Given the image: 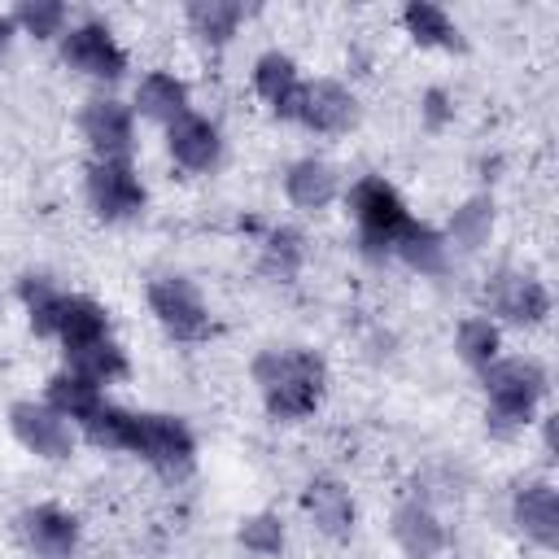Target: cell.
Wrapping results in <instances>:
<instances>
[{"label": "cell", "mask_w": 559, "mask_h": 559, "mask_svg": "<svg viewBox=\"0 0 559 559\" xmlns=\"http://www.w3.org/2000/svg\"><path fill=\"white\" fill-rule=\"evenodd\" d=\"M253 380L266 411L280 419H301L323 397V362L310 349H266L253 358Z\"/></svg>", "instance_id": "6da1fadb"}, {"label": "cell", "mask_w": 559, "mask_h": 559, "mask_svg": "<svg viewBox=\"0 0 559 559\" xmlns=\"http://www.w3.org/2000/svg\"><path fill=\"white\" fill-rule=\"evenodd\" d=\"M485 389H489V432L511 437L515 428L528 424L537 397L546 393V371L533 358H493L485 367Z\"/></svg>", "instance_id": "7a4b0ae2"}, {"label": "cell", "mask_w": 559, "mask_h": 559, "mask_svg": "<svg viewBox=\"0 0 559 559\" xmlns=\"http://www.w3.org/2000/svg\"><path fill=\"white\" fill-rule=\"evenodd\" d=\"M349 205H354V218H358V227H362L367 253L393 249V236L411 223L402 197H397L384 179H358L354 192H349Z\"/></svg>", "instance_id": "3957f363"}, {"label": "cell", "mask_w": 559, "mask_h": 559, "mask_svg": "<svg viewBox=\"0 0 559 559\" xmlns=\"http://www.w3.org/2000/svg\"><path fill=\"white\" fill-rule=\"evenodd\" d=\"M148 306L157 314V323L175 336V341H201L210 336V310L201 301V293L179 280V275H162L148 284Z\"/></svg>", "instance_id": "277c9868"}, {"label": "cell", "mask_w": 559, "mask_h": 559, "mask_svg": "<svg viewBox=\"0 0 559 559\" xmlns=\"http://www.w3.org/2000/svg\"><path fill=\"white\" fill-rule=\"evenodd\" d=\"M135 454H144L157 472L183 476L192 467V432L175 415H135Z\"/></svg>", "instance_id": "5b68a950"}, {"label": "cell", "mask_w": 559, "mask_h": 559, "mask_svg": "<svg viewBox=\"0 0 559 559\" xmlns=\"http://www.w3.org/2000/svg\"><path fill=\"white\" fill-rule=\"evenodd\" d=\"M87 197L100 218H131L144 205V188L135 179V170L127 162H109V157H96L87 166Z\"/></svg>", "instance_id": "8992f818"}, {"label": "cell", "mask_w": 559, "mask_h": 559, "mask_svg": "<svg viewBox=\"0 0 559 559\" xmlns=\"http://www.w3.org/2000/svg\"><path fill=\"white\" fill-rule=\"evenodd\" d=\"M9 424H13V437H17L31 454H39V459H70V450H74V432H70V424H66L52 406L13 402Z\"/></svg>", "instance_id": "52a82bcc"}, {"label": "cell", "mask_w": 559, "mask_h": 559, "mask_svg": "<svg viewBox=\"0 0 559 559\" xmlns=\"http://www.w3.org/2000/svg\"><path fill=\"white\" fill-rule=\"evenodd\" d=\"M61 57H66L74 70H83L87 79H122V70H127L122 48L114 44V35H109L100 22L70 26V35L61 39Z\"/></svg>", "instance_id": "ba28073f"}, {"label": "cell", "mask_w": 559, "mask_h": 559, "mask_svg": "<svg viewBox=\"0 0 559 559\" xmlns=\"http://www.w3.org/2000/svg\"><path fill=\"white\" fill-rule=\"evenodd\" d=\"M17 528H22L26 546L35 555H44V559H70L74 546H79V520L66 515L61 507H31V511H22Z\"/></svg>", "instance_id": "9c48e42d"}, {"label": "cell", "mask_w": 559, "mask_h": 559, "mask_svg": "<svg viewBox=\"0 0 559 559\" xmlns=\"http://www.w3.org/2000/svg\"><path fill=\"white\" fill-rule=\"evenodd\" d=\"M83 135L87 144L96 148V157H109V162H127L131 153V109L118 105V100H92L83 109Z\"/></svg>", "instance_id": "30bf717a"}, {"label": "cell", "mask_w": 559, "mask_h": 559, "mask_svg": "<svg viewBox=\"0 0 559 559\" xmlns=\"http://www.w3.org/2000/svg\"><path fill=\"white\" fill-rule=\"evenodd\" d=\"M297 122H306L310 131H345L354 122V96L341 83H332V79L301 83Z\"/></svg>", "instance_id": "8fae6325"}, {"label": "cell", "mask_w": 559, "mask_h": 559, "mask_svg": "<svg viewBox=\"0 0 559 559\" xmlns=\"http://www.w3.org/2000/svg\"><path fill=\"white\" fill-rule=\"evenodd\" d=\"M166 148H170V157L179 162V166H188V170H210L214 162H218V131H214V122L210 118H201V114H179L170 127H166Z\"/></svg>", "instance_id": "7c38bea8"}, {"label": "cell", "mask_w": 559, "mask_h": 559, "mask_svg": "<svg viewBox=\"0 0 559 559\" xmlns=\"http://www.w3.org/2000/svg\"><path fill=\"white\" fill-rule=\"evenodd\" d=\"M489 301H493V310H498L502 319L528 323V328L550 314V293H546L542 280H533V275H498V280L489 284Z\"/></svg>", "instance_id": "4fadbf2b"}, {"label": "cell", "mask_w": 559, "mask_h": 559, "mask_svg": "<svg viewBox=\"0 0 559 559\" xmlns=\"http://www.w3.org/2000/svg\"><path fill=\"white\" fill-rule=\"evenodd\" d=\"M253 87H258V96H262L280 118H297L301 79H297L293 57H284V52H262L258 66H253Z\"/></svg>", "instance_id": "5bb4252c"}, {"label": "cell", "mask_w": 559, "mask_h": 559, "mask_svg": "<svg viewBox=\"0 0 559 559\" xmlns=\"http://www.w3.org/2000/svg\"><path fill=\"white\" fill-rule=\"evenodd\" d=\"M515 524H520L537 546L555 550V546H559V493H555L546 480L524 485V489L515 493Z\"/></svg>", "instance_id": "9a60e30c"}, {"label": "cell", "mask_w": 559, "mask_h": 559, "mask_svg": "<svg viewBox=\"0 0 559 559\" xmlns=\"http://www.w3.org/2000/svg\"><path fill=\"white\" fill-rule=\"evenodd\" d=\"M393 537L411 559H432L445 546V528L424 502H402L393 511Z\"/></svg>", "instance_id": "2e32d148"}, {"label": "cell", "mask_w": 559, "mask_h": 559, "mask_svg": "<svg viewBox=\"0 0 559 559\" xmlns=\"http://www.w3.org/2000/svg\"><path fill=\"white\" fill-rule=\"evenodd\" d=\"M284 192H288V201L301 205V210H323V205L336 197V170H332L328 162H319V157H301V162L288 166Z\"/></svg>", "instance_id": "e0dca14e"}, {"label": "cell", "mask_w": 559, "mask_h": 559, "mask_svg": "<svg viewBox=\"0 0 559 559\" xmlns=\"http://www.w3.org/2000/svg\"><path fill=\"white\" fill-rule=\"evenodd\" d=\"M105 310L92 301V297H61V310H57V332L52 336H61V345H66V354L70 349H83V345H92V341H105Z\"/></svg>", "instance_id": "ac0fdd59"}, {"label": "cell", "mask_w": 559, "mask_h": 559, "mask_svg": "<svg viewBox=\"0 0 559 559\" xmlns=\"http://www.w3.org/2000/svg\"><path fill=\"white\" fill-rule=\"evenodd\" d=\"M135 105H140V114L144 118H153V122H175L179 114H188V87L175 79V74H162V70H153V74H144L140 79V87H135Z\"/></svg>", "instance_id": "d6986e66"}, {"label": "cell", "mask_w": 559, "mask_h": 559, "mask_svg": "<svg viewBox=\"0 0 559 559\" xmlns=\"http://www.w3.org/2000/svg\"><path fill=\"white\" fill-rule=\"evenodd\" d=\"M306 511L314 515V524L328 533V537H345L349 533V524H354V502H349V493L336 485V480H310V489H306Z\"/></svg>", "instance_id": "ffe728a7"}, {"label": "cell", "mask_w": 559, "mask_h": 559, "mask_svg": "<svg viewBox=\"0 0 559 559\" xmlns=\"http://www.w3.org/2000/svg\"><path fill=\"white\" fill-rule=\"evenodd\" d=\"M48 406L61 415V419H87L96 406H100V384H92L87 376L79 371H61L48 380Z\"/></svg>", "instance_id": "44dd1931"}, {"label": "cell", "mask_w": 559, "mask_h": 559, "mask_svg": "<svg viewBox=\"0 0 559 559\" xmlns=\"http://www.w3.org/2000/svg\"><path fill=\"white\" fill-rule=\"evenodd\" d=\"M393 249L402 253L406 266H415V271H424V275H441V271H445V240H441L432 227H424V223H406V227L393 236Z\"/></svg>", "instance_id": "7402d4cb"}, {"label": "cell", "mask_w": 559, "mask_h": 559, "mask_svg": "<svg viewBox=\"0 0 559 559\" xmlns=\"http://www.w3.org/2000/svg\"><path fill=\"white\" fill-rule=\"evenodd\" d=\"M240 17H245V9H240L236 0H192V4H188L192 31H197L201 39H210V44H227V39L236 35Z\"/></svg>", "instance_id": "603a6c76"}, {"label": "cell", "mask_w": 559, "mask_h": 559, "mask_svg": "<svg viewBox=\"0 0 559 559\" xmlns=\"http://www.w3.org/2000/svg\"><path fill=\"white\" fill-rule=\"evenodd\" d=\"M402 22L406 31L419 39V44H432V48H459V26L445 17V9L428 4V0H411L402 9Z\"/></svg>", "instance_id": "cb8c5ba5"}, {"label": "cell", "mask_w": 559, "mask_h": 559, "mask_svg": "<svg viewBox=\"0 0 559 559\" xmlns=\"http://www.w3.org/2000/svg\"><path fill=\"white\" fill-rule=\"evenodd\" d=\"M83 428H87V437L96 441V445H105V450H131L135 445V415L131 411H122V406H96L87 419H83Z\"/></svg>", "instance_id": "d4e9b609"}, {"label": "cell", "mask_w": 559, "mask_h": 559, "mask_svg": "<svg viewBox=\"0 0 559 559\" xmlns=\"http://www.w3.org/2000/svg\"><path fill=\"white\" fill-rule=\"evenodd\" d=\"M70 371L87 376L92 384H105V380H114V376L127 371V358H122V349L105 336V341H92V345H83V349H70Z\"/></svg>", "instance_id": "484cf974"}, {"label": "cell", "mask_w": 559, "mask_h": 559, "mask_svg": "<svg viewBox=\"0 0 559 559\" xmlns=\"http://www.w3.org/2000/svg\"><path fill=\"white\" fill-rule=\"evenodd\" d=\"M489 227H493V201L489 197H472V201H463V210H454L450 240L459 249H480L485 236H489Z\"/></svg>", "instance_id": "4316f807"}, {"label": "cell", "mask_w": 559, "mask_h": 559, "mask_svg": "<svg viewBox=\"0 0 559 559\" xmlns=\"http://www.w3.org/2000/svg\"><path fill=\"white\" fill-rule=\"evenodd\" d=\"M61 297H66V293H57L48 280H35V275L22 280V301H26V310H31V328H35V332H44V336L57 332Z\"/></svg>", "instance_id": "83f0119b"}, {"label": "cell", "mask_w": 559, "mask_h": 559, "mask_svg": "<svg viewBox=\"0 0 559 559\" xmlns=\"http://www.w3.org/2000/svg\"><path fill=\"white\" fill-rule=\"evenodd\" d=\"M459 354H463V362L485 371L498 358V328L489 319H463L459 323Z\"/></svg>", "instance_id": "f1b7e54d"}, {"label": "cell", "mask_w": 559, "mask_h": 559, "mask_svg": "<svg viewBox=\"0 0 559 559\" xmlns=\"http://www.w3.org/2000/svg\"><path fill=\"white\" fill-rule=\"evenodd\" d=\"M297 266H301V236L288 231V227H280V231L266 240V249H262V275H271V280H293Z\"/></svg>", "instance_id": "f546056e"}, {"label": "cell", "mask_w": 559, "mask_h": 559, "mask_svg": "<svg viewBox=\"0 0 559 559\" xmlns=\"http://www.w3.org/2000/svg\"><path fill=\"white\" fill-rule=\"evenodd\" d=\"M13 22L44 39V35H57L66 26V4H57V0H26V4H17Z\"/></svg>", "instance_id": "4dcf8cb0"}, {"label": "cell", "mask_w": 559, "mask_h": 559, "mask_svg": "<svg viewBox=\"0 0 559 559\" xmlns=\"http://www.w3.org/2000/svg\"><path fill=\"white\" fill-rule=\"evenodd\" d=\"M240 542L245 550H258V555H280L284 550V528L275 515H253L240 524Z\"/></svg>", "instance_id": "1f68e13d"}, {"label": "cell", "mask_w": 559, "mask_h": 559, "mask_svg": "<svg viewBox=\"0 0 559 559\" xmlns=\"http://www.w3.org/2000/svg\"><path fill=\"white\" fill-rule=\"evenodd\" d=\"M441 105H445V96L441 92H428V118L432 122H441Z\"/></svg>", "instance_id": "d6a6232c"}, {"label": "cell", "mask_w": 559, "mask_h": 559, "mask_svg": "<svg viewBox=\"0 0 559 559\" xmlns=\"http://www.w3.org/2000/svg\"><path fill=\"white\" fill-rule=\"evenodd\" d=\"M9 35H13V17H0V48H4Z\"/></svg>", "instance_id": "836d02e7"}]
</instances>
